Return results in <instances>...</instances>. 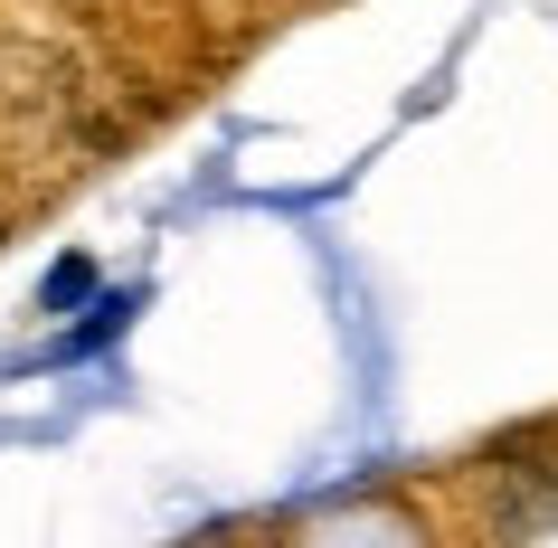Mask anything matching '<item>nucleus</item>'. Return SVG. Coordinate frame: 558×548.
Returning <instances> with one entry per match:
<instances>
[{
    "label": "nucleus",
    "mask_w": 558,
    "mask_h": 548,
    "mask_svg": "<svg viewBox=\"0 0 558 548\" xmlns=\"http://www.w3.org/2000/svg\"><path fill=\"white\" fill-rule=\"evenodd\" d=\"M86 293H95V256H58V265H48V284H38V303L66 313V303H86Z\"/></svg>",
    "instance_id": "obj_1"
}]
</instances>
